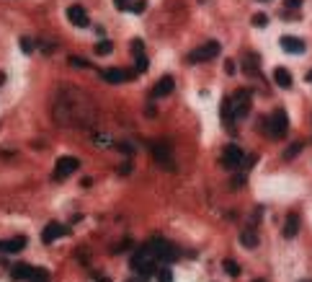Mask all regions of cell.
Wrapping results in <instances>:
<instances>
[{"label":"cell","mask_w":312,"mask_h":282,"mask_svg":"<svg viewBox=\"0 0 312 282\" xmlns=\"http://www.w3.org/2000/svg\"><path fill=\"white\" fill-rule=\"evenodd\" d=\"M54 119L57 125H88L93 119L90 101L78 91H65L54 104Z\"/></svg>","instance_id":"cell-1"},{"label":"cell","mask_w":312,"mask_h":282,"mask_svg":"<svg viewBox=\"0 0 312 282\" xmlns=\"http://www.w3.org/2000/svg\"><path fill=\"white\" fill-rule=\"evenodd\" d=\"M222 114L227 122L233 119H245L250 114V91L248 88H237V91L225 98V106H222Z\"/></svg>","instance_id":"cell-2"},{"label":"cell","mask_w":312,"mask_h":282,"mask_svg":"<svg viewBox=\"0 0 312 282\" xmlns=\"http://www.w3.org/2000/svg\"><path fill=\"white\" fill-rule=\"evenodd\" d=\"M145 246L150 249V254L157 259V264H170V262H176V259L181 256V251L170 241H165V238H153V241L145 243Z\"/></svg>","instance_id":"cell-3"},{"label":"cell","mask_w":312,"mask_h":282,"mask_svg":"<svg viewBox=\"0 0 312 282\" xmlns=\"http://www.w3.org/2000/svg\"><path fill=\"white\" fill-rule=\"evenodd\" d=\"M157 267H160L157 259L150 254L147 246H140V249H137V254L132 256V269H134L137 275H142V277H150Z\"/></svg>","instance_id":"cell-4"},{"label":"cell","mask_w":312,"mask_h":282,"mask_svg":"<svg viewBox=\"0 0 312 282\" xmlns=\"http://www.w3.org/2000/svg\"><path fill=\"white\" fill-rule=\"evenodd\" d=\"M219 54V42H206L201 44V47H196L194 52H189V62L196 65V62H206V60H212Z\"/></svg>","instance_id":"cell-5"},{"label":"cell","mask_w":312,"mask_h":282,"mask_svg":"<svg viewBox=\"0 0 312 282\" xmlns=\"http://www.w3.org/2000/svg\"><path fill=\"white\" fill-rule=\"evenodd\" d=\"M242 161H245V153H242L237 145H227V150L222 153V166L227 171H237L242 168Z\"/></svg>","instance_id":"cell-6"},{"label":"cell","mask_w":312,"mask_h":282,"mask_svg":"<svg viewBox=\"0 0 312 282\" xmlns=\"http://www.w3.org/2000/svg\"><path fill=\"white\" fill-rule=\"evenodd\" d=\"M286 127H289V117L284 109H276L273 117L269 119V135L271 138H284L286 135Z\"/></svg>","instance_id":"cell-7"},{"label":"cell","mask_w":312,"mask_h":282,"mask_svg":"<svg viewBox=\"0 0 312 282\" xmlns=\"http://www.w3.org/2000/svg\"><path fill=\"white\" fill-rule=\"evenodd\" d=\"M80 168V161L73 155H62V158H57V168H54V179H67L70 174H75Z\"/></svg>","instance_id":"cell-8"},{"label":"cell","mask_w":312,"mask_h":282,"mask_svg":"<svg viewBox=\"0 0 312 282\" xmlns=\"http://www.w3.org/2000/svg\"><path fill=\"white\" fill-rule=\"evenodd\" d=\"M153 153H155V158H157V163L163 166V168H168V171H173V158H170V148L163 142V140H157V142H153Z\"/></svg>","instance_id":"cell-9"},{"label":"cell","mask_w":312,"mask_h":282,"mask_svg":"<svg viewBox=\"0 0 312 282\" xmlns=\"http://www.w3.org/2000/svg\"><path fill=\"white\" fill-rule=\"evenodd\" d=\"M67 18H70L73 26H80V29L90 24V18H88V13H85L83 5H70V8H67Z\"/></svg>","instance_id":"cell-10"},{"label":"cell","mask_w":312,"mask_h":282,"mask_svg":"<svg viewBox=\"0 0 312 282\" xmlns=\"http://www.w3.org/2000/svg\"><path fill=\"white\" fill-rule=\"evenodd\" d=\"M26 235H16L10 241H0V254H16V251H24L26 249Z\"/></svg>","instance_id":"cell-11"},{"label":"cell","mask_w":312,"mask_h":282,"mask_svg":"<svg viewBox=\"0 0 312 282\" xmlns=\"http://www.w3.org/2000/svg\"><path fill=\"white\" fill-rule=\"evenodd\" d=\"M101 78L106 83H124V81H129L132 78V73L121 70V67H111V70H101Z\"/></svg>","instance_id":"cell-12"},{"label":"cell","mask_w":312,"mask_h":282,"mask_svg":"<svg viewBox=\"0 0 312 282\" xmlns=\"http://www.w3.org/2000/svg\"><path fill=\"white\" fill-rule=\"evenodd\" d=\"M70 231L65 228V225H60V223H49L47 228H44V233H41V241L44 243H52V241H57L60 235H67Z\"/></svg>","instance_id":"cell-13"},{"label":"cell","mask_w":312,"mask_h":282,"mask_svg":"<svg viewBox=\"0 0 312 282\" xmlns=\"http://www.w3.org/2000/svg\"><path fill=\"white\" fill-rule=\"evenodd\" d=\"M281 49L289 52V54H302L307 47L299 37H281Z\"/></svg>","instance_id":"cell-14"},{"label":"cell","mask_w":312,"mask_h":282,"mask_svg":"<svg viewBox=\"0 0 312 282\" xmlns=\"http://www.w3.org/2000/svg\"><path fill=\"white\" fill-rule=\"evenodd\" d=\"M297 233H299V215L297 212H289L284 220V238H294Z\"/></svg>","instance_id":"cell-15"},{"label":"cell","mask_w":312,"mask_h":282,"mask_svg":"<svg viewBox=\"0 0 312 282\" xmlns=\"http://www.w3.org/2000/svg\"><path fill=\"white\" fill-rule=\"evenodd\" d=\"M173 86H176V83H173V78H170V75L160 78V81H157V86L153 88V96H155V98H163V96H168V94L173 91Z\"/></svg>","instance_id":"cell-16"},{"label":"cell","mask_w":312,"mask_h":282,"mask_svg":"<svg viewBox=\"0 0 312 282\" xmlns=\"http://www.w3.org/2000/svg\"><path fill=\"white\" fill-rule=\"evenodd\" d=\"M34 272L31 264H13V269H10V280L13 282H21V280H29Z\"/></svg>","instance_id":"cell-17"},{"label":"cell","mask_w":312,"mask_h":282,"mask_svg":"<svg viewBox=\"0 0 312 282\" xmlns=\"http://www.w3.org/2000/svg\"><path fill=\"white\" fill-rule=\"evenodd\" d=\"M273 81L279 88H292V73L286 70V67H276L273 70Z\"/></svg>","instance_id":"cell-18"},{"label":"cell","mask_w":312,"mask_h":282,"mask_svg":"<svg viewBox=\"0 0 312 282\" xmlns=\"http://www.w3.org/2000/svg\"><path fill=\"white\" fill-rule=\"evenodd\" d=\"M240 243L245 246V249H256L258 246V233H256V228H245L240 233Z\"/></svg>","instance_id":"cell-19"},{"label":"cell","mask_w":312,"mask_h":282,"mask_svg":"<svg viewBox=\"0 0 312 282\" xmlns=\"http://www.w3.org/2000/svg\"><path fill=\"white\" fill-rule=\"evenodd\" d=\"M242 70H245V75H258V57H256V54L245 57V62H242Z\"/></svg>","instance_id":"cell-20"},{"label":"cell","mask_w":312,"mask_h":282,"mask_svg":"<svg viewBox=\"0 0 312 282\" xmlns=\"http://www.w3.org/2000/svg\"><path fill=\"white\" fill-rule=\"evenodd\" d=\"M29 282H49V272H47V269H37V267H34Z\"/></svg>","instance_id":"cell-21"},{"label":"cell","mask_w":312,"mask_h":282,"mask_svg":"<svg viewBox=\"0 0 312 282\" xmlns=\"http://www.w3.org/2000/svg\"><path fill=\"white\" fill-rule=\"evenodd\" d=\"M222 267H225V272H227L230 277H237V275H240V264L233 262V259H225V264H222Z\"/></svg>","instance_id":"cell-22"},{"label":"cell","mask_w":312,"mask_h":282,"mask_svg":"<svg viewBox=\"0 0 312 282\" xmlns=\"http://www.w3.org/2000/svg\"><path fill=\"white\" fill-rule=\"evenodd\" d=\"M134 65H137V73L147 70V67H150V62H147V54H145V52H142V54H134Z\"/></svg>","instance_id":"cell-23"},{"label":"cell","mask_w":312,"mask_h":282,"mask_svg":"<svg viewBox=\"0 0 312 282\" xmlns=\"http://www.w3.org/2000/svg\"><path fill=\"white\" fill-rule=\"evenodd\" d=\"M111 49H114L111 42H98L96 44V54H111Z\"/></svg>","instance_id":"cell-24"},{"label":"cell","mask_w":312,"mask_h":282,"mask_svg":"<svg viewBox=\"0 0 312 282\" xmlns=\"http://www.w3.org/2000/svg\"><path fill=\"white\" fill-rule=\"evenodd\" d=\"M299 150H302V142H294V145H292V148H286V150H284V158H286V161H289V158H294V155H297Z\"/></svg>","instance_id":"cell-25"},{"label":"cell","mask_w":312,"mask_h":282,"mask_svg":"<svg viewBox=\"0 0 312 282\" xmlns=\"http://www.w3.org/2000/svg\"><path fill=\"white\" fill-rule=\"evenodd\" d=\"M157 282H173V272H170L168 267H165V269H160V272H157Z\"/></svg>","instance_id":"cell-26"},{"label":"cell","mask_w":312,"mask_h":282,"mask_svg":"<svg viewBox=\"0 0 312 282\" xmlns=\"http://www.w3.org/2000/svg\"><path fill=\"white\" fill-rule=\"evenodd\" d=\"M266 24H269V16H266V13H256V16H253V26H266Z\"/></svg>","instance_id":"cell-27"},{"label":"cell","mask_w":312,"mask_h":282,"mask_svg":"<svg viewBox=\"0 0 312 282\" xmlns=\"http://www.w3.org/2000/svg\"><path fill=\"white\" fill-rule=\"evenodd\" d=\"M132 10H134V13H145V8H147V0H137V3L134 5H129Z\"/></svg>","instance_id":"cell-28"},{"label":"cell","mask_w":312,"mask_h":282,"mask_svg":"<svg viewBox=\"0 0 312 282\" xmlns=\"http://www.w3.org/2000/svg\"><path fill=\"white\" fill-rule=\"evenodd\" d=\"M132 52H134V54H142V52H145L142 39H134V42H132Z\"/></svg>","instance_id":"cell-29"},{"label":"cell","mask_w":312,"mask_h":282,"mask_svg":"<svg viewBox=\"0 0 312 282\" xmlns=\"http://www.w3.org/2000/svg\"><path fill=\"white\" fill-rule=\"evenodd\" d=\"M21 49H24L26 54L34 52V42H31V39H21Z\"/></svg>","instance_id":"cell-30"},{"label":"cell","mask_w":312,"mask_h":282,"mask_svg":"<svg viewBox=\"0 0 312 282\" xmlns=\"http://www.w3.org/2000/svg\"><path fill=\"white\" fill-rule=\"evenodd\" d=\"M242 182H245V174L235 176V179H233V187H235V189H240V187H242Z\"/></svg>","instance_id":"cell-31"},{"label":"cell","mask_w":312,"mask_h":282,"mask_svg":"<svg viewBox=\"0 0 312 282\" xmlns=\"http://www.w3.org/2000/svg\"><path fill=\"white\" fill-rule=\"evenodd\" d=\"M70 62H73L75 67H90V65H88L85 60H80V57H70Z\"/></svg>","instance_id":"cell-32"},{"label":"cell","mask_w":312,"mask_h":282,"mask_svg":"<svg viewBox=\"0 0 312 282\" xmlns=\"http://www.w3.org/2000/svg\"><path fill=\"white\" fill-rule=\"evenodd\" d=\"M114 5H117L119 10H126L129 8V0H114Z\"/></svg>","instance_id":"cell-33"},{"label":"cell","mask_w":312,"mask_h":282,"mask_svg":"<svg viewBox=\"0 0 312 282\" xmlns=\"http://www.w3.org/2000/svg\"><path fill=\"white\" fill-rule=\"evenodd\" d=\"M225 73H227V75H233V73H235V62H233V60H227V62H225Z\"/></svg>","instance_id":"cell-34"},{"label":"cell","mask_w":312,"mask_h":282,"mask_svg":"<svg viewBox=\"0 0 312 282\" xmlns=\"http://www.w3.org/2000/svg\"><path fill=\"white\" fill-rule=\"evenodd\" d=\"M305 0H286V8H299Z\"/></svg>","instance_id":"cell-35"},{"label":"cell","mask_w":312,"mask_h":282,"mask_svg":"<svg viewBox=\"0 0 312 282\" xmlns=\"http://www.w3.org/2000/svg\"><path fill=\"white\" fill-rule=\"evenodd\" d=\"M96 282H111L109 277H103V275H96Z\"/></svg>","instance_id":"cell-36"},{"label":"cell","mask_w":312,"mask_h":282,"mask_svg":"<svg viewBox=\"0 0 312 282\" xmlns=\"http://www.w3.org/2000/svg\"><path fill=\"white\" fill-rule=\"evenodd\" d=\"M129 282H147V277H142V275H140L137 280H129Z\"/></svg>","instance_id":"cell-37"},{"label":"cell","mask_w":312,"mask_h":282,"mask_svg":"<svg viewBox=\"0 0 312 282\" xmlns=\"http://www.w3.org/2000/svg\"><path fill=\"white\" fill-rule=\"evenodd\" d=\"M307 83H312V70L307 73Z\"/></svg>","instance_id":"cell-38"},{"label":"cell","mask_w":312,"mask_h":282,"mask_svg":"<svg viewBox=\"0 0 312 282\" xmlns=\"http://www.w3.org/2000/svg\"><path fill=\"white\" fill-rule=\"evenodd\" d=\"M3 81H5V75H3V73H0V86H3Z\"/></svg>","instance_id":"cell-39"},{"label":"cell","mask_w":312,"mask_h":282,"mask_svg":"<svg viewBox=\"0 0 312 282\" xmlns=\"http://www.w3.org/2000/svg\"><path fill=\"white\" fill-rule=\"evenodd\" d=\"M256 282H266V280H256Z\"/></svg>","instance_id":"cell-40"},{"label":"cell","mask_w":312,"mask_h":282,"mask_svg":"<svg viewBox=\"0 0 312 282\" xmlns=\"http://www.w3.org/2000/svg\"><path fill=\"white\" fill-rule=\"evenodd\" d=\"M305 282H307V280H305Z\"/></svg>","instance_id":"cell-41"}]
</instances>
